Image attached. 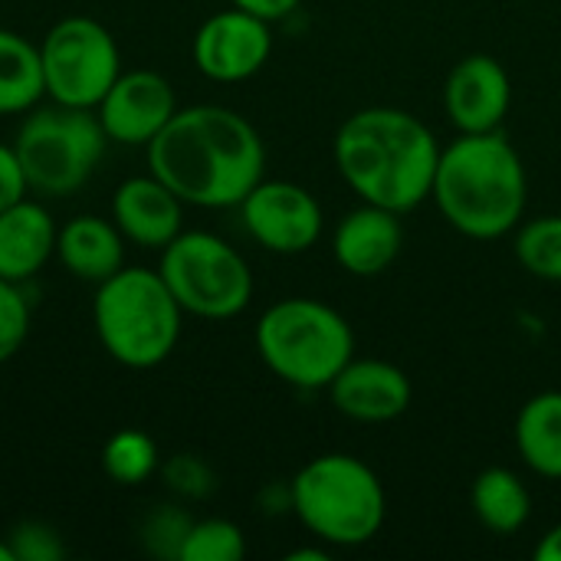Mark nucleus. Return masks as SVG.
<instances>
[{
  "label": "nucleus",
  "instance_id": "obj_1",
  "mask_svg": "<svg viewBox=\"0 0 561 561\" xmlns=\"http://www.w3.org/2000/svg\"><path fill=\"white\" fill-rule=\"evenodd\" d=\"M148 171L187 207L227 210L263 181L266 145L253 122L227 105H184L145 148Z\"/></svg>",
  "mask_w": 561,
  "mask_h": 561
},
{
  "label": "nucleus",
  "instance_id": "obj_2",
  "mask_svg": "<svg viewBox=\"0 0 561 561\" xmlns=\"http://www.w3.org/2000/svg\"><path fill=\"white\" fill-rule=\"evenodd\" d=\"M332 154L342 181L365 204L408 214L431 197L440 145L417 115L371 105L342 122Z\"/></svg>",
  "mask_w": 561,
  "mask_h": 561
},
{
  "label": "nucleus",
  "instance_id": "obj_3",
  "mask_svg": "<svg viewBox=\"0 0 561 561\" xmlns=\"http://www.w3.org/2000/svg\"><path fill=\"white\" fill-rule=\"evenodd\" d=\"M526 164L500 131L460 135L440 148L431 197L444 220L470 240H500L523 224Z\"/></svg>",
  "mask_w": 561,
  "mask_h": 561
},
{
  "label": "nucleus",
  "instance_id": "obj_4",
  "mask_svg": "<svg viewBox=\"0 0 561 561\" xmlns=\"http://www.w3.org/2000/svg\"><path fill=\"white\" fill-rule=\"evenodd\" d=\"M92 325L112 362L145 371L174 355L184 329V309L158 270L125 263L115 276L95 286Z\"/></svg>",
  "mask_w": 561,
  "mask_h": 561
},
{
  "label": "nucleus",
  "instance_id": "obj_5",
  "mask_svg": "<svg viewBox=\"0 0 561 561\" xmlns=\"http://www.w3.org/2000/svg\"><path fill=\"white\" fill-rule=\"evenodd\" d=\"M289 500L306 533L335 549L368 546L388 519L381 477L352 454L312 457L293 477Z\"/></svg>",
  "mask_w": 561,
  "mask_h": 561
},
{
  "label": "nucleus",
  "instance_id": "obj_6",
  "mask_svg": "<svg viewBox=\"0 0 561 561\" xmlns=\"http://www.w3.org/2000/svg\"><path fill=\"white\" fill-rule=\"evenodd\" d=\"M253 339L263 365L299 391H325L355 358V332L345 316L312 296L273 302Z\"/></svg>",
  "mask_w": 561,
  "mask_h": 561
},
{
  "label": "nucleus",
  "instance_id": "obj_7",
  "mask_svg": "<svg viewBox=\"0 0 561 561\" xmlns=\"http://www.w3.org/2000/svg\"><path fill=\"white\" fill-rule=\"evenodd\" d=\"M30 194L59 201L85 187L105 158L108 135L92 108H69L39 102L30 108L13 135Z\"/></svg>",
  "mask_w": 561,
  "mask_h": 561
},
{
  "label": "nucleus",
  "instance_id": "obj_8",
  "mask_svg": "<svg viewBox=\"0 0 561 561\" xmlns=\"http://www.w3.org/2000/svg\"><path fill=\"white\" fill-rule=\"evenodd\" d=\"M158 273L184 316L224 322L237 319L253 299L247 256L210 230H181L161 250Z\"/></svg>",
  "mask_w": 561,
  "mask_h": 561
},
{
  "label": "nucleus",
  "instance_id": "obj_9",
  "mask_svg": "<svg viewBox=\"0 0 561 561\" xmlns=\"http://www.w3.org/2000/svg\"><path fill=\"white\" fill-rule=\"evenodd\" d=\"M46 99L69 108H92L122 76V49L112 30L92 16H62L36 43Z\"/></svg>",
  "mask_w": 561,
  "mask_h": 561
},
{
  "label": "nucleus",
  "instance_id": "obj_10",
  "mask_svg": "<svg viewBox=\"0 0 561 561\" xmlns=\"http://www.w3.org/2000/svg\"><path fill=\"white\" fill-rule=\"evenodd\" d=\"M240 217L247 233L270 253L296 256L319 243L325 217L312 191L293 181H260L243 201Z\"/></svg>",
  "mask_w": 561,
  "mask_h": 561
},
{
  "label": "nucleus",
  "instance_id": "obj_11",
  "mask_svg": "<svg viewBox=\"0 0 561 561\" xmlns=\"http://www.w3.org/2000/svg\"><path fill=\"white\" fill-rule=\"evenodd\" d=\"M273 53L270 20L230 7L207 16L191 43V56L201 76L210 82H243L253 79Z\"/></svg>",
  "mask_w": 561,
  "mask_h": 561
},
{
  "label": "nucleus",
  "instance_id": "obj_12",
  "mask_svg": "<svg viewBox=\"0 0 561 561\" xmlns=\"http://www.w3.org/2000/svg\"><path fill=\"white\" fill-rule=\"evenodd\" d=\"M178 95L174 85L154 72V69H122V76L112 82L105 99L95 105V115L115 145L128 148H148L161 128L174 118L178 112Z\"/></svg>",
  "mask_w": 561,
  "mask_h": 561
},
{
  "label": "nucleus",
  "instance_id": "obj_13",
  "mask_svg": "<svg viewBox=\"0 0 561 561\" xmlns=\"http://www.w3.org/2000/svg\"><path fill=\"white\" fill-rule=\"evenodd\" d=\"M513 105L506 66L490 53L463 56L444 82V112L460 135L500 131Z\"/></svg>",
  "mask_w": 561,
  "mask_h": 561
},
{
  "label": "nucleus",
  "instance_id": "obj_14",
  "mask_svg": "<svg viewBox=\"0 0 561 561\" xmlns=\"http://www.w3.org/2000/svg\"><path fill=\"white\" fill-rule=\"evenodd\" d=\"M325 391L335 411L358 424L398 421L411 408V398H414V388L404 368L381 362V358H352Z\"/></svg>",
  "mask_w": 561,
  "mask_h": 561
},
{
  "label": "nucleus",
  "instance_id": "obj_15",
  "mask_svg": "<svg viewBox=\"0 0 561 561\" xmlns=\"http://www.w3.org/2000/svg\"><path fill=\"white\" fill-rule=\"evenodd\" d=\"M184 201L151 171L122 181L112 194V220L138 250H164L184 230Z\"/></svg>",
  "mask_w": 561,
  "mask_h": 561
},
{
  "label": "nucleus",
  "instance_id": "obj_16",
  "mask_svg": "<svg viewBox=\"0 0 561 561\" xmlns=\"http://www.w3.org/2000/svg\"><path fill=\"white\" fill-rule=\"evenodd\" d=\"M401 250H404L401 214L378 207V204H365V201L362 207L348 210L335 224V233H332L335 263L358 279H371L391 270Z\"/></svg>",
  "mask_w": 561,
  "mask_h": 561
},
{
  "label": "nucleus",
  "instance_id": "obj_17",
  "mask_svg": "<svg viewBox=\"0 0 561 561\" xmlns=\"http://www.w3.org/2000/svg\"><path fill=\"white\" fill-rule=\"evenodd\" d=\"M59 224L43 197H20L0 210V279L26 286L56 260Z\"/></svg>",
  "mask_w": 561,
  "mask_h": 561
},
{
  "label": "nucleus",
  "instance_id": "obj_18",
  "mask_svg": "<svg viewBox=\"0 0 561 561\" xmlns=\"http://www.w3.org/2000/svg\"><path fill=\"white\" fill-rule=\"evenodd\" d=\"M125 247L128 240L112 217L79 214L59 224L56 260L69 276L99 286L125 266Z\"/></svg>",
  "mask_w": 561,
  "mask_h": 561
},
{
  "label": "nucleus",
  "instance_id": "obj_19",
  "mask_svg": "<svg viewBox=\"0 0 561 561\" xmlns=\"http://www.w3.org/2000/svg\"><path fill=\"white\" fill-rule=\"evenodd\" d=\"M513 437L523 463L533 473L561 480V391H542L529 398L516 414Z\"/></svg>",
  "mask_w": 561,
  "mask_h": 561
},
{
  "label": "nucleus",
  "instance_id": "obj_20",
  "mask_svg": "<svg viewBox=\"0 0 561 561\" xmlns=\"http://www.w3.org/2000/svg\"><path fill=\"white\" fill-rule=\"evenodd\" d=\"M470 510L490 533L516 536L533 516V493L519 473L506 467H490L470 486Z\"/></svg>",
  "mask_w": 561,
  "mask_h": 561
},
{
  "label": "nucleus",
  "instance_id": "obj_21",
  "mask_svg": "<svg viewBox=\"0 0 561 561\" xmlns=\"http://www.w3.org/2000/svg\"><path fill=\"white\" fill-rule=\"evenodd\" d=\"M46 99L39 46L0 26V118L26 115Z\"/></svg>",
  "mask_w": 561,
  "mask_h": 561
},
{
  "label": "nucleus",
  "instance_id": "obj_22",
  "mask_svg": "<svg viewBox=\"0 0 561 561\" xmlns=\"http://www.w3.org/2000/svg\"><path fill=\"white\" fill-rule=\"evenodd\" d=\"M102 470L118 486H141L161 470V454L145 431H115L102 447Z\"/></svg>",
  "mask_w": 561,
  "mask_h": 561
},
{
  "label": "nucleus",
  "instance_id": "obj_23",
  "mask_svg": "<svg viewBox=\"0 0 561 561\" xmlns=\"http://www.w3.org/2000/svg\"><path fill=\"white\" fill-rule=\"evenodd\" d=\"M513 250L529 276L561 286V214H546L516 227Z\"/></svg>",
  "mask_w": 561,
  "mask_h": 561
},
{
  "label": "nucleus",
  "instance_id": "obj_24",
  "mask_svg": "<svg viewBox=\"0 0 561 561\" xmlns=\"http://www.w3.org/2000/svg\"><path fill=\"white\" fill-rule=\"evenodd\" d=\"M247 556V536L230 519H194L181 561H240Z\"/></svg>",
  "mask_w": 561,
  "mask_h": 561
},
{
  "label": "nucleus",
  "instance_id": "obj_25",
  "mask_svg": "<svg viewBox=\"0 0 561 561\" xmlns=\"http://www.w3.org/2000/svg\"><path fill=\"white\" fill-rule=\"evenodd\" d=\"M191 526H194V519L187 516V510L181 503H161L141 519L138 542L154 559L181 561V549H184Z\"/></svg>",
  "mask_w": 561,
  "mask_h": 561
},
{
  "label": "nucleus",
  "instance_id": "obj_26",
  "mask_svg": "<svg viewBox=\"0 0 561 561\" xmlns=\"http://www.w3.org/2000/svg\"><path fill=\"white\" fill-rule=\"evenodd\" d=\"M30 335V299L23 286L0 279V365H7Z\"/></svg>",
  "mask_w": 561,
  "mask_h": 561
},
{
  "label": "nucleus",
  "instance_id": "obj_27",
  "mask_svg": "<svg viewBox=\"0 0 561 561\" xmlns=\"http://www.w3.org/2000/svg\"><path fill=\"white\" fill-rule=\"evenodd\" d=\"M158 473H161L168 493L178 496V500L197 503V500H207L214 493V470L201 457H194V454L171 457L168 463H161Z\"/></svg>",
  "mask_w": 561,
  "mask_h": 561
},
{
  "label": "nucleus",
  "instance_id": "obj_28",
  "mask_svg": "<svg viewBox=\"0 0 561 561\" xmlns=\"http://www.w3.org/2000/svg\"><path fill=\"white\" fill-rule=\"evenodd\" d=\"M10 546L16 561H62L66 559V546L59 539V533L46 523H16L10 529Z\"/></svg>",
  "mask_w": 561,
  "mask_h": 561
},
{
  "label": "nucleus",
  "instance_id": "obj_29",
  "mask_svg": "<svg viewBox=\"0 0 561 561\" xmlns=\"http://www.w3.org/2000/svg\"><path fill=\"white\" fill-rule=\"evenodd\" d=\"M30 194V184H26V174H23V164H20V154L13 148V141H0V210L16 204L20 197Z\"/></svg>",
  "mask_w": 561,
  "mask_h": 561
},
{
  "label": "nucleus",
  "instance_id": "obj_30",
  "mask_svg": "<svg viewBox=\"0 0 561 561\" xmlns=\"http://www.w3.org/2000/svg\"><path fill=\"white\" fill-rule=\"evenodd\" d=\"M230 3L240 7V10H250V13H256V16L270 20V23H276V20H286L302 0H230Z\"/></svg>",
  "mask_w": 561,
  "mask_h": 561
},
{
  "label": "nucleus",
  "instance_id": "obj_31",
  "mask_svg": "<svg viewBox=\"0 0 561 561\" xmlns=\"http://www.w3.org/2000/svg\"><path fill=\"white\" fill-rule=\"evenodd\" d=\"M536 559L561 561V523L559 526H552V529L539 539V546H536Z\"/></svg>",
  "mask_w": 561,
  "mask_h": 561
},
{
  "label": "nucleus",
  "instance_id": "obj_32",
  "mask_svg": "<svg viewBox=\"0 0 561 561\" xmlns=\"http://www.w3.org/2000/svg\"><path fill=\"white\" fill-rule=\"evenodd\" d=\"M289 561H329V552L325 549H296L286 556Z\"/></svg>",
  "mask_w": 561,
  "mask_h": 561
},
{
  "label": "nucleus",
  "instance_id": "obj_33",
  "mask_svg": "<svg viewBox=\"0 0 561 561\" xmlns=\"http://www.w3.org/2000/svg\"><path fill=\"white\" fill-rule=\"evenodd\" d=\"M0 561H16V556H13V546H10V539H0Z\"/></svg>",
  "mask_w": 561,
  "mask_h": 561
}]
</instances>
